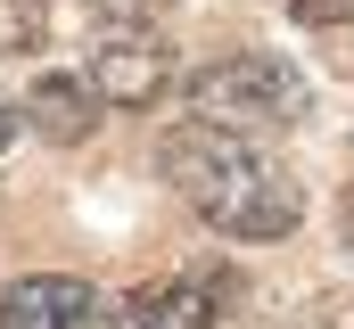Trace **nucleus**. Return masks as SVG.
Returning a JSON list of instances; mask_svg holds the SVG:
<instances>
[{
	"instance_id": "nucleus-1",
	"label": "nucleus",
	"mask_w": 354,
	"mask_h": 329,
	"mask_svg": "<svg viewBox=\"0 0 354 329\" xmlns=\"http://www.w3.org/2000/svg\"><path fill=\"white\" fill-rule=\"evenodd\" d=\"M165 181L198 206V223H214L223 239H288L305 223V189L280 157H264L239 124L189 115L165 132Z\"/></svg>"
},
{
	"instance_id": "nucleus-2",
	"label": "nucleus",
	"mask_w": 354,
	"mask_h": 329,
	"mask_svg": "<svg viewBox=\"0 0 354 329\" xmlns=\"http://www.w3.org/2000/svg\"><path fill=\"white\" fill-rule=\"evenodd\" d=\"M189 99L214 115V124H297L305 115V75L288 58H264V50H239V58H214L189 75Z\"/></svg>"
},
{
	"instance_id": "nucleus-3",
	"label": "nucleus",
	"mask_w": 354,
	"mask_h": 329,
	"mask_svg": "<svg viewBox=\"0 0 354 329\" xmlns=\"http://www.w3.org/2000/svg\"><path fill=\"white\" fill-rule=\"evenodd\" d=\"M91 82L107 91V107H149V99L174 82V58H165V41H149V33H107V41L91 50Z\"/></svg>"
},
{
	"instance_id": "nucleus-4",
	"label": "nucleus",
	"mask_w": 354,
	"mask_h": 329,
	"mask_svg": "<svg viewBox=\"0 0 354 329\" xmlns=\"http://www.w3.org/2000/svg\"><path fill=\"white\" fill-rule=\"evenodd\" d=\"M91 321H99V297H91V280L33 272V280L0 288V329H91Z\"/></svg>"
},
{
	"instance_id": "nucleus-5",
	"label": "nucleus",
	"mask_w": 354,
	"mask_h": 329,
	"mask_svg": "<svg viewBox=\"0 0 354 329\" xmlns=\"http://www.w3.org/2000/svg\"><path fill=\"white\" fill-rule=\"evenodd\" d=\"M99 107H107V91L91 75H33L25 82V115H33V132L41 140H91L99 132Z\"/></svg>"
},
{
	"instance_id": "nucleus-6",
	"label": "nucleus",
	"mask_w": 354,
	"mask_h": 329,
	"mask_svg": "<svg viewBox=\"0 0 354 329\" xmlns=\"http://www.w3.org/2000/svg\"><path fill=\"white\" fill-rule=\"evenodd\" d=\"M124 329H214V288L198 272L189 280H149V288H132Z\"/></svg>"
},
{
	"instance_id": "nucleus-7",
	"label": "nucleus",
	"mask_w": 354,
	"mask_h": 329,
	"mask_svg": "<svg viewBox=\"0 0 354 329\" xmlns=\"http://www.w3.org/2000/svg\"><path fill=\"white\" fill-rule=\"evenodd\" d=\"M50 33V17H41V0H0V58H17V50H33Z\"/></svg>"
},
{
	"instance_id": "nucleus-8",
	"label": "nucleus",
	"mask_w": 354,
	"mask_h": 329,
	"mask_svg": "<svg viewBox=\"0 0 354 329\" xmlns=\"http://www.w3.org/2000/svg\"><path fill=\"white\" fill-rule=\"evenodd\" d=\"M288 17H297V25H346L354 0H288Z\"/></svg>"
},
{
	"instance_id": "nucleus-9",
	"label": "nucleus",
	"mask_w": 354,
	"mask_h": 329,
	"mask_svg": "<svg viewBox=\"0 0 354 329\" xmlns=\"http://www.w3.org/2000/svg\"><path fill=\"white\" fill-rule=\"evenodd\" d=\"M91 8H99L107 25H149V17H157L165 0H91Z\"/></svg>"
},
{
	"instance_id": "nucleus-10",
	"label": "nucleus",
	"mask_w": 354,
	"mask_h": 329,
	"mask_svg": "<svg viewBox=\"0 0 354 329\" xmlns=\"http://www.w3.org/2000/svg\"><path fill=\"white\" fill-rule=\"evenodd\" d=\"M17 132H33V115H25V107H17V99H0V149H8V140H17Z\"/></svg>"
},
{
	"instance_id": "nucleus-11",
	"label": "nucleus",
	"mask_w": 354,
	"mask_h": 329,
	"mask_svg": "<svg viewBox=\"0 0 354 329\" xmlns=\"http://www.w3.org/2000/svg\"><path fill=\"white\" fill-rule=\"evenodd\" d=\"M338 329H354V305H346V313H338Z\"/></svg>"
}]
</instances>
